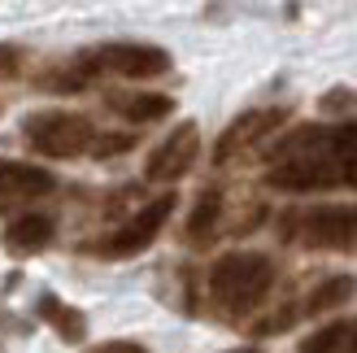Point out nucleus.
Returning <instances> with one entry per match:
<instances>
[{
    "label": "nucleus",
    "instance_id": "39448f33",
    "mask_svg": "<svg viewBox=\"0 0 357 353\" xmlns=\"http://www.w3.org/2000/svg\"><path fill=\"white\" fill-rule=\"evenodd\" d=\"M87 79L92 75H122V79H162L170 70V52L157 44H135V40H118V44H100L92 52H83L75 61Z\"/></svg>",
    "mask_w": 357,
    "mask_h": 353
},
{
    "label": "nucleus",
    "instance_id": "dca6fc26",
    "mask_svg": "<svg viewBox=\"0 0 357 353\" xmlns=\"http://www.w3.org/2000/svg\"><path fill=\"white\" fill-rule=\"evenodd\" d=\"M131 144H135V135H131V131H127V135H122V131H118V135H105V131H100L96 153H92V157H114V153H127Z\"/></svg>",
    "mask_w": 357,
    "mask_h": 353
},
{
    "label": "nucleus",
    "instance_id": "1a4fd4ad",
    "mask_svg": "<svg viewBox=\"0 0 357 353\" xmlns=\"http://www.w3.org/2000/svg\"><path fill=\"white\" fill-rule=\"evenodd\" d=\"M353 292H357L353 275H331L310 296H301V306H292L288 314H279V319H266L261 331H283V327H292L296 319H318V314H327V310H340L344 301H353Z\"/></svg>",
    "mask_w": 357,
    "mask_h": 353
},
{
    "label": "nucleus",
    "instance_id": "9d476101",
    "mask_svg": "<svg viewBox=\"0 0 357 353\" xmlns=\"http://www.w3.org/2000/svg\"><path fill=\"white\" fill-rule=\"evenodd\" d=\"M52 192V174L40 166H26V162H5L0 157V214L26 205L35 197H48Z\"/></svg>",
    "mask_w": 357,
    "mask_h": 353
},
{
    "label": "nucleus",
    "instance_id": "6e6552de",
    "mask_svg": "<svg viewBox=\"0 0 357 353\" xmlns=\"http://www.w3.org/2000/svg\"><path fill=\"white\" fill-rule=\"evenodd\" d=\"M196 153H201V131H196V122H178L162 144L149 153L144 174L153 183H178L196 166Z\"/></svg>",
    "mask_w": 357,
    "mask_h": 353
},
{
    "label": "nucleus",
    "instance_id": "f3484780",
    "mask_svg": "<svg viewBox=\"0 0 357 353\" xmlns=\"http://www.w3.org/2000/svg\"><path fill=\"white\" fill-rule=\"evenodd\" d=\"M92 353H149L144 345H135V340H109V345H100Z\"/></svg>",
    "mask_w": 357,
    "mask_h": 353
},
{
    "label": "nucleus",
    "instance_id": "423d86ee",
    "mask_svg": "<svg viewBox=\"0 0 357 353\" xmlns=\"http://www.w3.org/2000/svg\"><path fill=\"white\" fill-rule=\"evenodd\" d=\"M170 214H174V192H162V197H153L149 205H139L122 227H114L100 244H92V253H100V257H135V253H144L157 240V232L166 227Z\"/></svg>",
    "mask_w": 357,
    "mask_h": 353
},
{
    "label": "nucleus",
    "instance_id": "f03ea898",
    "mask_svg": "<svg viewBox=\"0 0 357 353\" xmlns=\"http://www.w3.org/2000/svg\"><path fill=\"white\" fill-rule=\"evenodd\" d=\"M271 288H275V262L266 253H227L205 275V292H209L213 310L231 323L261 310Z\"/></svg>",
    "mask_w": 357,
    "mask_h": 353
},
{
    "label": "nucleus",
    "instance_id": "6ab92c4d",
    "mask_svg": "<svg viewBox=\"0 0 357 353\" xmlns=\"http://www.w3.org/2000/svg\"><path fill=\"white\" fill-rule=\"evenodd\" d=\"M231 353H261V349H231Z\"/></svg>",
    "mask_w": 357,
    "mask_h": 353
},
{
    "label": "nucleus",
    "instance_id": "f257e3e1",
    "mask_svg": "<svg viewBox=\"0 0 357 353\" xmlns=\"http://www.w3.org/2000/svg\"><path fill=\"white\" fill-rule=\"evenodd\" d=\"M266 183L279 192L357 188V118L310 122V127L288 131L271 153Z\"/></svg>",
    "mask_w": 357,
    "mask_h": 353
},
{
    "label": "nucleus",
    "instance_id": "ddd939ff",
    "mask_svg": "<svg viewBox=\"0 0 357 353\" xmlns=\"http://www.w3.org/2000/svg\"><path fill=\"white\" fill-rule=\"evenodd\" d=\"M109 110L122 114L127 122H135V127H144V122L166 118L174 105H170V96H157V92H114L109 96Z\"/></svg>",
    "mask_w": 357,
    "mask_h": 353
},
{
    "label": "nucleus",
    "instance_id": "7ed1b4c3",
    "mask_svg": "<svg viewBox=\"0 0 357 353\" xmlns=\"http://www.w3.org/2000/svg\"><path fill=\"white\" fill-rule=\"evenodd\" d=\"M279 236L296 249L314 253H344L357 244V205H310L288 209L279 218Z\"/></svg>",
    "mask_w": 357,
    "mask_h": 353
},
{
    "label": "nucleus",
    "instance_id": "a211bd4d",
    "mask_svg": "<svg viewBox=\"0 0 357 353\" xmlns=\"http://www.w3.org/2000/svg\"><path fill=\"white\" fill-rule=\"evenodd\" d=\"M340 353H357V323H349V336H344Z\"/></svg>",
    "mask_w": 357,
    "mask_h": 353
},
{
    "label": "nucleus",
    "instance_id": "0eeeda50",
    "mask_svg": "<svg viewBox=\"0 0 357 353\" xmlns=\"http://www.w3.org/2000/svg\"><path fill=\"white\" fill-rule=\"evenodd\" d=\"M283 122H288V110H248V114H240L218 135V144H213V166H227V162H236V157L253 153L261 140H271L283 127Z\"/></svg>",
    "mask_w": 357,
    "mask_h": 353
},
{
    "label": "nucleus",
    "instance_id": "2eb2a0df",
    "mask_svg": "<svg viewBox=\"0 0 357 353\" xmlns=\"http://www.w3.org/2000/svg\"><path fill=\"white\" fill-rule=\"evenodd\" d=\"M344 336H349V323H331V327L318 331V336H310V340L301 345L296 353H340Z\"/></svg>",
    "mask_w": 357,
    "mask_h": 353
},
{
    "label": "nucleus",
    "instance_id": "4468645a",
    "mask_svg": "<svg viewBox=\"0 0 357 353\" xmlns=\"http://www.w3.org/2000/svg\"><path fill=\"white\" fill-rule=\"evenodd\" d=\"M40 314L61 331V340H83L87 336V319L79 310H70L66 301H57V296H40Z\"/></svg>",
    "mask_w": 357,
    "mask_h": 353
},
{
    "label": "nucleus",
    "instance_id": "20e7f679",
    "mask_svg": "<svg viewBox=\"0 0 357 353\" xmlns=\"http://www.w3.org/2000/svg\"><path fill=\"white\" fill-rule=\"evenodd\" d=\"M22 140H26V144L40 153V157L66 162V157L96 153L100 127H92L83 114H70V110H40V114H26Z\"/></svg>",
    "mask_w": 357,
    "mask_h": 353
},
{
    "label": "nucleus",
    "instance_id": "9b49d317",
    "mask_svg": "<svg viewBox=\"0 0 357 353\" xmlns=\"http://www.w3.org/2000/svg\"><path fill=\"white\" fill-rule=\"evenodd\" d=\"M227 232V201H222V192H201V201L192 205V218L183 227V240L192 244V249H205V244H213Z\"/></svg>",
    "mask_w": 357,
    "mask_h": 353
},
{
    "label": "nucleus",
    "instance_id": "f8f14e48",
    "mask_svg": "<svg viewBox=\"0 0 357 353\" xmlns=\"http://www.w3.org/2000/svg\"><path fill=\"white\" fill-rule=\"evenodd\" d=\"M52 218H44V214H22L17 223H9V232H5V249L9 253H17V257H26V253H40V249H48L52 244Z\"/></svg>",
    "mask_w": 357,
    "mask_h": 353
}]
</instances>
